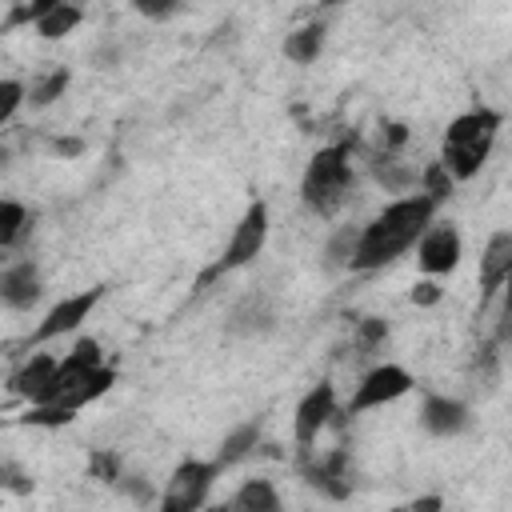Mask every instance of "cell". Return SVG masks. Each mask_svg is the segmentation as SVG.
<instances>
[{"mask_svg":"<svg viewBox=\"0 0 512 512\" xmlns=\"http://www.w3.org/2000/svg\"><path fill=\"white\" fill-rule=\"evenodd\" d=\"M384 340H388V324H384L380 316H364V320L356 324V344H360V352H376Z\"/></svg>","mask_w":512,"mask_h":512,"instance_id":"d4e9b609","label":"cell"},{"mask_svg":"<svg viewBox=\"0 0 512 512\" xmlns=\"http://www.w3.org/2000/svg\"><path fill=\"white\" fill-rule=\"evenodd\" d=\"M324 48V24H304V28H292L288 40H284V56L296 60V64H312Z\"/></svg>","mask_w":512,"mask_h":512,"instance_id":"ac0fdd59","label":"cell"},{"mask_svg":"<svg viewBox=\"0 0 512 512\" xmlns=\"http://www.w3.org/2000/svg\"><path fill=\"white\" fill-rule=\"evenodd\" d=\"M228 512H284V504H280V496L268 480H248L228 500Z\"/></svg>","mask_w":512,"mask_h":512,"instance_id":"e0dca14e","label":"cell"},{"mask_svg":"<svg viewBox=\"0 0 512 512\" xmlns=\"http://www.w3.org/2000/svg\"><path fill=\"white\" fill-rule=\"evenodd\" d=\"M300 476L320 488L324 496L332 500H344L352 492V472H348V452L344 448H332V452H316V448H300V460H296Z\"/></svg>","mask_w":512,"mask_h":512,"instance_id":"52a82bcc","label":"cell"},{"mask_svg":"<svg viewBox=\"0 0 512 512\" xmlns=\"http://www.w3.org/2000/svg\"><path fill=\"white\" fill-rule=\"evenodd\" d=\"M420 424L432 436H456V432L468 428V408L452 396H428L424 408H420Z\"/></svg>","mask_w":512,"mask_h":512,"instance_id":"5bb4252c","label":"cell"},{"mask_svg":"<svg viewBox=\"0 0 512 512\" xmlns=\"http://www.w3.org/2000/svg\"><path fill=\"white\" fill-rule=\"evenodd\" d=\"M20 104H24V84L20 80H0V124H8Z\"/></svg>","mask_w":512,"mask_h":512,"instance_id":"4316f807","label":"cell"},{"mask_svg":"<svg viewBox=\"0 0 512 512\" xmlns=\"http://www.w3.org/2000/svg\"><path fill=\"white\" fill-rule=\"evenodd\" d=\"M116 484H120V488H124V496H132L136 504H148V500H152V484H148L144 476H120Z\"/></svg>","mask_w":512,"mask_h":512,"instance_id":"83f0119b","label":"cell"},{"mask_svg":"<svg viewBox=\"0 0 512 512\" xmlns=\"http://www.w3.org/2000/svg\"><path fill=\"white\" fill-rule=\"evenodd\" d=\"M336 388L328 380H320L312 392H304V400L296 404V416H292V436H296V448H312L320 440L324 428H332L336 420Z\"/></svg>","mask_w":512,"mask_h":512,"instance_id":"9c48e42d","label":"cell"},{"mask_svg":"<svg viewBox=\"0 0 512 512\" xmlns=\"http://www.w3.org/2000/svg\"><path fill=\"white\" fill-rule=\"evenodd\" d=\"M136 12H144V16H152V20H164V16L176 12V4H136Z\"/></svg>","mask_w":512,"mask_h":512,"instance_id":"4dcf8cb0","label":"cell"},{"mask_svg":"<svg viewBox=\"0 0 512 512\" xmlns=\"http://www.w3.org/2000/svg\"><path fill=\"white\" fill-rule=\"evenodd\" d=\"M56 356H48V352H32L12 376H8V388L16 392V396H24L28 404H40L44 396H48V388H52V376H56Z\"/></svg>","mask_w":512,"mask_h":512,"instance_id":"4fadbf2b","label":"cell"},{"mask_svg":"<svg viewBox=\"0 0 512 512\" xmlns=\"http://www.w3.org/2000/svg\"><path fill=\"white\" fill-rule=\"evenodd\" d=\"M68 84H72V72H68V68H52L48 76L32 80V88H24V100H28L32 108H48V104H56V100L68 92Z\"/></svg>","mask_w":512,"mask_h":512,"instance_id":"d6986e66","label":"cell"},{"mask_svg":"<svg viewBox=\"0 0 512 512\" xmlns=\"http://www.w3.org/2000/svg\"><path fill=\"white\" fill-rule=\"evenodd\" d=\"M48 8H52V0H36V4H16V8L8 12L4 28H24V24L32 28V24H36V20H40V16L48 12Z\"/></svg>","mask_w":512,"mask_h":512,"instance_id":"484cf974","label":"cell"},{"mask_svg":"<svg viewBox=\"0 0 512 512\" xmlns=\"http://www.w3.org/2000/svg\"><path fill=\"white\" fill-rule=\"evenodd\" d=\"M508 276H512V232H496L480 256V296L484 300L500 296Z\"/></svg>","mask_w":512,"mask_h":512,"instance_id":"7c38bea8","label":"cell"},{"mask_svg":"<svg viewBox=\"0 0 512 512\" xmlns=\"http://www.w3.org/2000/svg\"><path fill=\"white\" fill-rule=\"evenodd\" d=\"M40 292H44V280H40L32 260H16V264H8L0 272V304L24 312V308H32L40 300Z\"/></svg>","mask_w":512,"mask_h":512,"instance_id":"8fae6325","label":"cell"},{"mask_svg":"<svg viewBox=\"0 0 512 512\" xmlns=\"http://www.w3.org/2000/svg\"><path fill=\"white\" fill-rule=\"evenodd\" d=\"M28 232V208L20 200H4L0 196V248L20 244Z\"/></svg>","mask_w":512,"mask_h":512,"instance_id":"ffe728a7","label":"cell"},{"mask_svg":"<svg viewBox=\"0 0 512 512\" xmlns=\"http://www.w3.org/2000/svg\"><path fill=\"white\" fill-rule=\"evenodd\" d=\"M408 392H412V372L408 368H400V364H376V368H368L360 376V384H356V392H352V400H348V408L340 416H360V412L384 408V404H392V400H400Z\"/></svg>","mask_w":512,"mask_h":512,"instance_id":"8992f818","label":"cell"},{"mask_svg":"<svg viewBox=\"0 0 512 512\" xmlns=\"http://www.w3.org/2000/svg\"><path fill=\"white\" fill-rule=\"evenodd\" d=\"M500 124H504V116L492 108H472L448 124L444 144H440V168L452 176V184L472 180L484 168V160L500 136Z\"/></svg>","mask_w":512,"mask_h":512,"instance_id":"7a4b0ae2","label":"cell"},{"mask_svg":"<svg viewBox=\"0 0 512 512\" xmlns=\"http://www.w3.org/2000/svg\"><path fill=\"white\" fill-rule=\"evenodd\" d=\"M352 148L348 144H328V148H320L312 160H308V168H304V180H300V200L316 212V216H332L344 200H348V192H352Z\"/></svg>","mask_w":512,"mask_h":512,"instance_id":"3957f363","label":"cell"},{"mask_svg":"<svg viewBox=\"0 0 512 512\" xmlns=\"http://www.w3.org/2000/svg\"><path fill=\"white\" fill-rule=\"evenodd\" d=\"M100 292H104V288H84V292H72V296H64V300H56V304L44 312V320L32 328V344H48V340H60V336L76 332V328L88 320V312L100 304Z\"/></svg>","mask_w":512,"mask_h":512,"instance_id":"ba28073f","label":"cell"},{"mask_svg":"<svg viewBox=\"0 0 512 512\" xmlns=\"http://www.w3.org/2000/svg\"><path fill=\"white\" fill-rule=\"evenodd\" d=\"M388 512H412V508H408V504H404V508H388Z\"/></svg>","mask_w":512,"mask_h":512,"instance_id":"e575fe53","label":"cell"},{"mask_svg":"<svg viewBox=\"0 0 512 512\" xmlns=\"http://www.w3.org/2000/svg\"><path fill=\"white\" fill-rule=\"evenodd\" d=\"M84 20V8L80 4H64V0H52V8L32 24L40 40H60L68 32H76V24Z\"/></svg>","mask_w":512,"mask_h":512,"instance_id":"2e32d148","label":"cell"},{"mask_svg":"<svg viewBox=\"0 0 512 512\" xmlns=\"http://www.w3.org/2000/svg\"><path fill=\"white\" fill-rule=\"evenodd\" d=\"M412 304H420V308L440 304V284H436V280H420V284L412 288Z\"/></svg>","mask_w":512,"mask_h":512,"instance_id":"f1b7e54d","label":"cell"},{"mask_svg":"<svg viewBox=\"0 0 512 512\" xmlns=\"http://www.w3.org/2000/svg\"><path fill=\"white\" fill-rule=\"evenodd\" d=\"M200 512H228V504H216V508H200Z\"/></svg>","mask_w":512,"mask_h":512,"instance_id":"d6a6232c","label":"cell"},{"mask_svg":"<svg viewBox=\"0 0 512 512\" xmlns=\"http://www.w3.org/2000/svg\"><path fill=\"white\" fill-rule=\"evenodd\" d=\"M52 152H56V156H80V152H84V140H76V136H56V140H52Z\"/></svg>","mask_w":512,"mask_h":512,"instance_id":"f546056e","label":"cell"},{"mask_svg":"<svg viewBox=\"0 0 512 512\" xmlns=\"http://www.w3.org/2000/svg\"><path fill=\"white\" fill-rule=\"evenodd\" d=\"M4 160H8V152H4V144H0V164H4Z\"/></svg>","mask_w":512,"mask_h":512,"instance_id":"836d02e7","label":"cell"},{"mask_svg":"<svg viewBox=\"0 0 512 512\" xmlns=\"http://www.w3.org/2000/svg\"><path fill=\"white\" fill-rule=\"evenodd\" d=\"M440 204H432L424 192H412V196H400L392 204H384L356 236V252L348 260L352 272H376L384 264H392L396 256H404L420 236L424 228L432 224Z\"/></svg>","mask_w":512,"mask_h":512,"instance_id":"6da1fadb","label":"cell"},{"mask_svg":"<svg viewBox=\"0 0 512 512\" xmlns=\"http://www.w3.org/2000/svg\"><path fill=\"white\" fill-rule=\"evenodd\" d=\"M420 180H424V196H428L432 204H440V200L452 192V176L440 168V160H432V164L420 172Z\"/></svg>","mask_w":512,"mask_h":512,"instance_id":"cb8c5ba5","label":"cell"},{"mask_svg":"<svg viewBox=\"0 0 512 512\" xmlns=\"http://www.w3.org/2000/svg\"><path fill=\"white\" fill-rule=\"evenodd\" d=\"M264 244H268V208L256 200V204L244 208V216H240V224L232 228V236H228L220 260L204 272L200 284H208L212 276H224V272H232V268H244L248 260H256V256L264 252Z\"/></svg>","mask_w":512,"mask_h":512,"instance_id":"277c9868","label":"cell"},{"mask_svg":"<svg viewBox=\"0 0 512 512\" xmlns=\"http://www.w3.org/2000/svg\"><path fill=\"white\" fill-rule=\"evenodd\" d=\"M216 480V464L212 460H184L176 464V472L164 480L160 492V512H200L208 492Z\"/></svg>","mask_w":512,"mask_h":512,"instance_id":"5b68a950","label":"cell"},{"mask_svg":"<svg viewBox=\"0 0 512 512\" xmlns=\"http://www.w3.org/2000/svg\"><path fill=\"white\" fill-rule=\"evenodd\" d=\"M464 256V240L452 224H428L424 236L416 240V264L428 276H448Z\"/></svg>","mask_w":512,"mask_h":512,"instance_id":"30bf717a","label":"cell"},{"mask_svg":"<svg viewBox=\"0 0 512 512\" xmlns=\"http://www.w3.org/2000/svg\"><path fill=\"white\" fill-rule=\"evenodd\" d=\"M408 508H412V512H440L444 500H440V496H420V500H412Z\"/></svg>","mask_w":512,"mask_h":512,"instance_id":"1f68e13d","label":"cell"},{"mask_svg":"<svg viewBox=\"0 0 512 512\" xmlns=\"http://www.w3.org/2000/svg\"><path fill=\"white\" fill-rule=\"evenodd\" d=\"M356 236H360V228H340V232L328 240V248H324V264H328V268H348V260H352V252H356Z\"/></svg>","mask_w":512,"mask_h":512,"instance_id":"7402d4cb","label":"cell"},{"mask_svg":"<svg viewBox=\"0 0 512 512\" xmlns=\"http://www.w3.org/2000/svg\"><path fill=\"white\" fill-rule=\"evenodd\" d=\"M88 476H92V480H104V484H116V480H120V452L96 448V452L88 456Z\"/></svg>","mask_w":512,"mask_h":512,"instance_id":"603a6c76","label":"cell"},{"mask_svg":"<svg viewBox=\"0 0 512 512\" xmlns=\"http://www.w3.org/2000/svg\"><path fill=\"white\" fill-rule=\"evenodd\" d=\"M268 320H272L268 304H264V300H256V296H248V300L232 312V332H264V328H268Z\"/></svg>","mask_w":512,"mask_h":512,"instance_id":"44dd1931","label":"cell"},{"mask_svg":"<svg viewBox=\"0 0 512 512\" xmlns=\"http://www.w3.org/2000/svg\"><path fill=\"white\" fill-rule=\"evenodd\" d=\"M256 444H260V424L256 420H248V424H240V428H232L228 436H224V444H220V452H216V472L220 468H232V464H240L244 456H252L256 452Z\"/></svg>","mask_w":512,"mask_h":512,"instance_id":"9a60e30c","label":"cell"}]
</instances>
